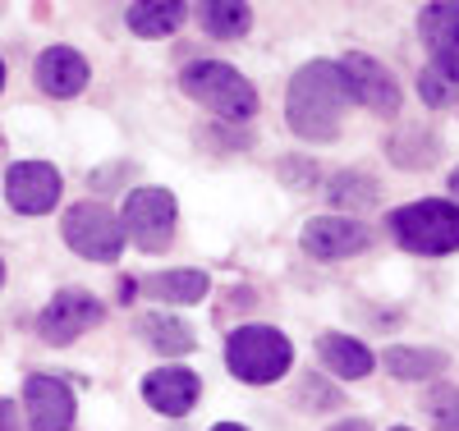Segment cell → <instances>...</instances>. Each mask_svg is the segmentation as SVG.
I'll return each mask as SVG.
<instances>
[{
  "label": "cell",
  "instance_id": "4",
  "mask_svg": "<svg viewBox=\"0 0 459 431\" xmlns=\"http://www.w3.org/2000/svg\"><path fill=\"white\" fill-rule=\"evenodd\" d=\"M179 88L194 97L198 106H207L212 115H221V120H253V115H257V88L248 83L239 69H230L221 60L184 65Z\"/></svg>",
  "mask_w": 459,
  "mask_h": 431
},
{
  "label": "cell",
  "instance_id": "15",
  "mask_svg": "<svg viewBox=\"0 0 459 431\" xmlns=\"http://www.w3.org/2000/svg\"><path fill=\"white\" fill-rule=\"evenodd\" d=\"M317 358H322V367L335 381H363L377 367L372 349L363 340H354V335H344V331H322L317 335Z\"/></svg>",
  "mask_w": 459,
  "mask_h": 431
},
{
  "label": "cell",
  "instance_id": "12",
  "mask_svg": "<svg viewBox=\"0 0 459 431\" xmlns=\"http://www.w3.org/2000/svg\"><path fill=\"white\" fill-rule=\"evenodd\" d=\"M418 37L432 56V69L446 83H459V0H441V5H423L418 14Z\"/></svg>",
  "mask_w": 459,
  "mask_h": 431
},
{
  "label": "cell",
  "instance_id": "5",
  "mask_svg": "<svg viewBox=\"0 0 459 431\" xmlns=\"http://www.w3.org/2000/svg\"><path fill=\"white\" fill-rule=\"evenodd\" d=\"M120 225H125V239H134V248L166 253L175 244V225H179L175 193L170 188H157V184L129 188V198L120 207Z\"/></svg>",
  "mask_w": 459,
  "mask_h": 431
},
{
  "label": "cell",
  "instance_id": "10",
  "mask_svg": "<svg viewBox=\"0 0 459 431\" xmlns=\"http://www.w3.org/2000/svg\"><path fill=\"white\" fill-rule=\"evenodd\" d=\"M60 193H65V179L47 161H14L5 170V203L19 216H47V211H56Z\"/></svg>",
  "mask_w": 459,
  "mask_h": 431
},
{
  "label": "cell",
  "instance_id": "11",
  "mask_svg": "<svg viewBox=\"0 0 459 431\" xmlns=\"http://www.w3.org/2000/svg\"><path fill=\"white\" fill-rule=\"evenodd\" d=\"M23 413H28L32 431H69L74 413H79V400H74V390L60 376L37 372L23 381Z\"/></svg>",
  "mask_w": 459,
  "mask_h": 431
},
{
  "label": "cell",
  "instance_id": "26",
  "mask_svg": "<svg viewBox=\"0 0 459 431\" xmlns=\"http://www.w3.org/2000/svg\"><path fill=\"white\" fill-rule=\"evenodd\" d=\"M446 188H450V198H455V207H459V166L450 170V179H446Z\"/></svg>",
  "mask_w": 459,
  "mask_h": 431
},
{
  "label": "cell",
  "instance_id": "19",
  "mask_svg": "<svg viewBox=\"0 0 459 431\" xmlns=\"http://www.w3.org/2000/svg\"><path fill=\"white\" fill-rule=\"evenodd\" d=\"M138 335L157 349V354H170V358L194 354V349H198L194 326H184L179 317H170V312H143V317H138Z\"/></svg>",
  "mask_w": 459,
  "mask_h": 431
},
{
  "label": "cell",
  "instance_id": "9",
  "mask_svg": "<svg viewBox=\"0 0 459 431\" xmlns=\"http://www.w3.org/2000/svg\"><path fill=\"white\" fill-rule=\"evenodd\" d=\"M106 322V303L88 289H60L47 307L42 317H37V335L47 344H74L79 335L97 331Z\"/></svg>",
  "mask_w": 459,
  "mask_h": 431
},
{
  "label": "cell",
  "instance_id": "16",
  "mask_svg": "<svg viewBox=\"0 0 459 431\" xmlns=\"http://www.w3.org/2000/svg\"><path fill=\"white\" fill-rule=\"evenodd\" d=\"M381 367L395 381H437L450 367V354L446 349H428V344H391L381 354Z\"/></svg>",
  "mask_w": 459,
  "mask_h": 431
},
{
  "label": "cell",
  "instance_id": "30",
  "mask_svg": "<svg viewBox=\"0 0 459 431\" xmlns=\"http://www.w3.org/2000/svg\"><path fill=\"white\" fill-rule=\"evenodd\" d=\"M391 431H413V427H391Z\"/></svg>",
  "mask_w": 459,
  "mask_h": 431
},
{
  "label": "cell",
  "instance_id": "2",
  "mask_svg": "<svg viewBox=\"0 0 459 431\" xmlns=\"http://www.w3.org/2000/svg\"><path fill=\"white\" fill-rule=\"evenodd\" d=\"M395 244L418 257H450L459 253V207L450 198H418L386 216Z\"/></svg>",
  "mask_w": 459,
  "mask_h": 431
},
{
  "label": "cell",
  "instance_id": "22",
  "mask_svg": "<svg viewBox=\"0 0 459 431\" xmlns=\"http://www.w3.org/2000/svg\"><path fill=\"white\" fill-rule=\"evenodd\" d=\"M428 413H432L437 431H459V390L455 385H432Z\"/></svg>",
  "mask_w": 459,
  "mask_h": 431
},
{
  "label": "cell",
  "instance_id": "13",
  "mask_svg": "<svg viewBox=\"0 0 459 431\" xmlns=\"http://www.w3.org/2000/svg\"><path fill=\"white\" fill-rule=\"evenodd\" d=\"M203 400V381L198 372H188V367H152L143 376V404L147 409H157L166 418H184V413H194V404Z\"/></svg>",
  "mask_w": 459,
  "mask_h": 431
},
{
  "label": "cell",
  "instance_id": "28",
  "mask_svg": "<svg viewBox=\"0 0 459 431\" xmlns=\"http://www.w3.org/2000/svg\"><path fill=\"white\" fill-rule=\"evenodd\" d=\"M0 88H5V60H0Z\"/></svg>",
  "mask_w": 459,
  "mask_h": 431
},
{
  "label": "cell",
  "instance_id": "21",
  "mask_svg": "<svg viewBox=\"0 0 459 431\" xmlns=\"http://www.w3.org/2000/svg\"><path fill=\"white\" fill-rule=\"evenodd\" d=\"M377 198H381V188H377V179H368V175L344 170V175L331 179V203H335V207H372Z\"/></svg>",
  "mask_w": 459,
  "mask_h": 431
},
{
  "label": "cell",
  "instance_id": "29",
  "mask_svg": "<svg viewBox=\"0 0 459 431\" xmlns=\"http://www.w3.org/2000/svg\"><path fill=\"white\" fill-rule=\"evenodd\" d=\"M0 280H5V262H0Z\"/></svg>",
  "mask_w": 459,
  "mask_h": 431
},
{
  "label": "cell",
  "instance_id": "23",
  "mask_svg": "<svg viewBox=\"0 0 459 431\" xmlns=\"http://www.w3.org/2000/svg\"><path fill=\"white\" fill-rule=\"evenodd\" d=\"M418 97H423L428 106H446L450 101V83L437 69H423V73H418Z\"/></svg>",
  "mask_w": 459,
  "mask_h": 431
},
{
  "label": "cell",
  "instance_id": "18",
  "mask_svg": "<svg viewBox=\"0 0 459 431\" xmlns=\"http://www.w3.org/2000/svg\"><path fill=\"white\" fill-rule=\"evenodd\" d=\"M143 289L152 298H161V303H198V298H207L212 276H207V271H198V266H170V271L147 276Z\"/></svg>",
  "mask_w": 459,
  "mask_h": 431
},
{
  "label": "cell",
  "instance_id": "7",
  "mask_svg": "<svg viewBox=\"0 0 459 431\" xmlns=\"http://www.w3.org/2000/svg\"><path fill=\"white\" fill-rule=\"evenodd\" d=\"M372 239H377L372 225H363V220H354V216H340V211H331V216H313V220H303V229H299L303 253L317 257V262L359 257V253L372 248Z\"/></svg>",
  "mask_w": 459,
  "mask_h": 431
},
{
  "label": "cell",
  "instance_id": "20",
  "mask_svg": "<svg viewBox=\"0 0 459 431\" xmlns=\"http://www.w3.org/2000/svg\"><path fill=\"white\" fill-rule=\"evenodd\" d=\"M198 14H203V32L216 37V42H239V37L253 28V10L244 5V0H207Z\"/></svg>",
  "mask_w": 459,
  "mask_h": 431
},
{
  "label": "cell",
  "instance_id": "27",
  "mask_svg": "<svg viewBox=\"0 0 459 431\" xmlns=\"http://www.w3.org/2000/svg\"><path fill=\"white\" fill-rule=\"evenodd\" d=\"M212 431H248V427H239V422H216Z\"/></svg>",
  "mask_w": 459,
  "mask_h": 431
},
{
  "label": "cell",
  "instance_id": "1",
  "mask_svg": "<svg viewBox=\"0 0 459 431\" xmlns=\"http://www.w3.org/2000/svg\"><path fill=\"white\" fill-rule=\"evenodd\" d=\"M354 97L335 60H308L294 69L290 92H285V125L303 142H331L350 115Z\"/></svg>",
  "mask_w": 459,
  "mask_h": 431
},
{
  "label": "cell",
  "instance_id": "3",
  "mask_svg": "<svg viewBox=\"0 0 459 431\" xmlns=\"http://www.w3.org/2000/svg\"><path fill=\"white\" fill-rule=\"evenodd\" d=\"M225 367L230 376H239L244 385H272L294 367V344L285 331L248 322L239 331H230L225 340Z\"/></svg>",
  "mask_w": 459,
  "mask_h": 431
},
{
  "label": "cell",
  "instance_id": "14",
  "mask_svg": "<svg viewBox=\"0 0 459 431\" xmlns=\"http://www.w3.org/2000/svg\"><path fill=\"white\" fill-rule=\"evenodd\" d=\"M32 78H37V88H42L47 97L69 101V97H79L88 88L92 69H88L83 51H74V47H47L42 56H37V65H32Z\"/></svg>",
  "mask_w": 459,
  "mask_h": 431
},
{
  "label": "cell",
  "instance_id": "6",
  "mask_svg": "<svg viewBox=\"0 0 459 431\" xmlns=\"http://www.w3.org/2000/svg\"><path fill=\"white\" fill-rule=\"evenodd\" d=\"M60 239L69 244L74 257L83 262H120L125 253V225L106 203H74L60 216Z\"/></svg>",
  "mask_w": 459,
  "mask_h": 431
},
{
  "label": "cell",
  "instance_id": "8",
  "mask_svg": "<svg viewBox=\"0 0 459 431\" xmlns=\"http://www.w3.org/2000/svg\"><path fill=\"white\" fill-rule=\"evenodd\" d=\"M340 73H344V83H350V97L359 106H368L372 115H381V120H391V115L404 106V92L395 83V73L381 65L377 56H363V51H344L340 60Z\"/></svg>",
  "mask_w": 459,
  "mask_h": 431
},
{
  "label": "cell",
  "instance_id": "24",
  "mask_svg": "<svg viewBox=\"0 0 459 431\" xmlns=\"http://www.w3.org/2000/svg\"><path fill=\"white\" fill-rule=\"evenodd\" d=\"M0 431H19V409L10 400H0Z\"/></svg>",
  "mask_w": 459,
  "mask_h": 431
},
{
  "label": "cell",
  "instance_id": "17",
  "mask_svg": "<svg viewBox=\"0 0 459 431\" xmlns=\"http://www.w3.org/2000/svg\"><path fill=\"white\" fill-rule=\"evenodd\" d=\"M184 19H188V5H179V0H138V5L125 10L129 32L143 37V42H157V37L179 32Z\"/></svg>",
  "mask_w": 459,
  "mask_h": 431
},
{
  "label": "cell",
  "instance_id": "25",
  "mask_svg": "<svg viewBox=\"0 0 459 431\" xmlns=\"http://www.w3.org/2000/svg\"><path fill=\"white\" fill-rule=\"evenodd\" d=\"M331 431H372V422H363V418H350V422H335Z\"/></svg>",
  "mask_w": 459,
  "mask_h": 431
}]
</instances>
